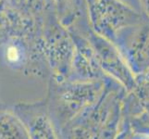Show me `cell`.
Returning <instances> with one entry per match:
<instances>
[{
	"label": "cell",
	"mask_w": 149,
	"mask_h": 139,
	"mask_svg": "<svg viewBox=\"0 0 149 139\" xmlns=\"http://www.w3.org/2000/svg\"><path fill=\"white\" fill-rule=\"evenodd\" d=\"M8 58L9 60H12V61H15L17 60L18 58H19V52L16 47H14V46H11V47L8 48Z\"/></svg>",
	"instance_id": "1"
}]
</instances>
